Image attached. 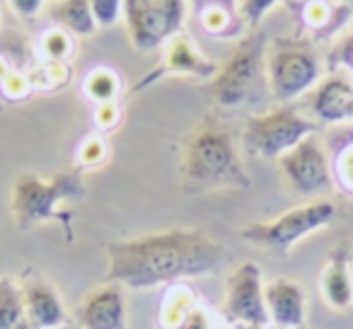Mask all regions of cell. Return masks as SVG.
Returning a JSON list of instances; mask_svg holds the SVG:
<instances>
[{
    "instance_id": "cell-1",
    "label": "cell",
    "mask_w": 353,
    "mask_h": 329,
    "mask_svg": "<svg viewBox=\"0 0 353 329\" xmlns=\"http://www.w3.org/2000/svg\"><path fill=\"white\" fill-rule=\"evenodd\" d=\"M228 261L230 250L203 228H167L109 242L104 281L148 290L216 274Z\"/></svg>"
},
{
    "instance_id": "cell-2",
    "label": "cell",
    "mask_w": 353,
    "mask_h": 329,
    "mask_svg": "<svg viewBox=\"0 0 353 329\" xmlns=\"http://www.w3.org/2000/svg\"><path fill=\"white\" fill-rule=\"evenodd\" d=\"M179 175L184 189L192 194L250 187V175L242 165L235 136L228 123L213 114L203 117L184 141Z\"/></svg>"
},
{
    "instance_id": "cell-3",
    "label": "cell",
    "mask_w": 353,
    "mask_h": 329,
    "mask_svg": "<svg viewBox=\"0 0 353 329\" xmlns=\"http://www.w3.org/2000/svg\"><path fill=\"white\" fill-rule=\"evenodd\" d=\"M83 197L85 182L80 170H63L51 177L25 172L12 182L10 211L20 230H30L44 223H61L65 228V235L70 237L73 213L65 208V203L80 201Z\"/></svg>"
},
{
    "instance_id": "cell-4",
    "label": "cell",
    "mask_w": 353,
    "mask_h": 329,
    "mask_svg": "<svg viewBox=\"0 0 353 329\" xmlns=\"http://www.w3.org/2000/svg\"><path fill=\"white\" fill-rule=\"evenodd\" d=\"M266 46L269 41L264 32H252L237 41L228 61L218 68L216 78L206 83L203 94L223 109H240L259 102L269 90Z\"/></svg>"
},
{
    "instance_id": "cell-5",
    "label": "cell",
    "mask_w": 353,
    "mask_h": 329,
    "mask_svg": "<svg viewBox=\"0 0 353 329\" xmlns=\"http://www.w3.org/2000/svg\"><path fill=\"white\" fill-rule=\"evenodd\" d=\"M266 78L276 102L290 104L317 88L322 63L312 41L303 37H279L266 46Z\"/></svg>"
},
{
    "instance_id": "cell-6",
    "label": "cell",
    "mask_w": 353,
    "mask_h": 329,
    "mask_svg": "<svg viewBox=\"0 0 353 329\" xmlns=\"http://www.w3.org/2000/svg\"><path fill=\"white\" fill-rule=\"evenodd\" d=\"M317 121L307 119L293 104H279L259 114H250L242 128V146L261 160H279L307 136H314Z\"/></svg>"
},
{
    "instance_id": "cell-7",
    "label": "cell",
    "mask_w": 353,
    "mask_h": 329,
    "mask_svg": "<svg viewBox=\"0 0 353 329\" xmlns=\"http://www.w3.org/2000/svg\"><path fill=\"white\" fill-rule=\"evenodd\" d=\"M336 216V206L327 199H314L303 206H295L290 211L281 213L271 221L250 223L242 228L240 235L247 242L261 247V250L276 252V255H288L300 240H305L312 232L327 228Z\"/></svg>"
},
{
    "instance_id": "cell-8",
    "label": "cell",
    "mask_w": 353,
    "mask_h": 329,
    "mask_svg": "<svg viewBox=\"0 0 353 329\" xmlns=\"http://www.w3.org/2000/svg\"><path fill=\"white\" fill-rule=\"evenodd\" d=\"M123 20L133 49L150 54L184 32L187 0H123Z\"/></svg>"
},
{
    "instance_id": "cell-9",
    "label": "cell",
    "mask_w": 353,
    "mask_h": 329,
    "mask_svg": "<svg viewBox=\"0 0 353 329\" xmlns=\"http://www.w3.org/2000/svg\"><path fill=\"white\" fill-rule=\"evenodd\" d=\"M276 165H279L290 192L300 194V197H319V194L332 192V160L317 136H307L305 141H300L285 155H281Z\"/></svg>"
},
{
    "instance_id": "cell-10",
    "label": "cell",
    "mask_w": 353,
    "mask_h": 329,
    "mask_svg": "<svg viewBox=\"0 0 353 329\" xmlns=\"http://www.w3.org/2000/svg\"><path fill=\"white\" fill-rule=\"evenodd\" d=\"M264 279L254 261H242L230 271L225 281V298L221 312L230 324H261L269 327V310H266Z\"/></svg>"
},
{
    "instance_id": "cell-11",
    "label": "cell",
    "mask_w": 353,
    "mask_h": 329,
    "mask_svg": "<svg viewBox=\"0 0 353 329\" xmlns=\"http://www.w3.org/2000/svg\"><path fill=\"white\" fill-rule=\"evenodd\" d=\"M73 319L80 329H128L123 286L104 281L90 288L75 308Z\"/></svg>"
},
{
    "instance_id": "cell-12",
    "label": "cell",
    "mask_w": 353,
    "mask_h": 329,
    "mask_svg": "<svg viewBox=\"0 0 353 329\" xmlns=\"http://www.w3.org/2000/svg\"><path fill=\"white\" fill-rule=\"evenodd\" d=\"M221 66L213 63L211 59L199 51V46L194 44L192 37L176 34L174 39H170L165 46H162V61L157 66V70H152L150 75L138 83L136 90H143L148 88L150 83H157L160 78L165 75H187V78H196V80H213L218 73Z\"/></svg>"
},
{
    "instance_id": "cell-13",
    "label": "cell",
    "mask_w": 353,
    "mask_h": 329,
    "mask_svg": "<svg viewBox=\"0 0 353 329\" xmlns=\"http://www.w3.org/2000/svg\"><path fill=\"white\" fill-rule=\"evenodd\" d=\"M20 290L25 300L27 317L34 329H59L68 322V308L59 288L39 271H27L20 276Z\"/></svg>"
},
{
    "instance_id": "cell-14",
    "label": "cell",
    "mask_w": 353,
    "mask_h": 329,
    "mask_svg": "<svg viewBox=\"0 0 353 329\" xmlns=\"http://www.w3.org/2000/svg\"><path fill=\"white\" fill-rule=\"evenodd\" d=\"M310 112L319 123H346L353 119V83L348 75L332 73L319 80L310 97Z\"/></svg>"
},
{
    "instance_id": "cell-15",
    "label": "cell",
    "mask_w": 353,
    "mask_h": 329,
    "mask_svg": "<svg viewBox=\"0 0 353 329\" xmlns=\"http://www.w3.org/2000/svg\"><path fill=\"white\" fill-rule=\"evenodd\" d=\"M266 295V310H269V319L279 329H300L305 324V310H307V300H305V290L298 281L285 279H271L264 286Z\"/></svg>"
},
{
    "instance_id": "cell-16",
    "label": "cell",
    "mask_w": 353,
    "mask_h": 329,
    "mask_svg": "<svg viewBox=\"0 0 353 329\" xmlns=\"http://www.w3.org/2000/svg\"><path fill=\"white\" fill-rule=\"evenodd\" d=\"M322 295L334 310H348L353 305V274L346 245L336 247L329 255L322 271Z\"/></svg>"
},
{
    "instance_id": "cell-17",
    "label": "cell",
    "mask_w": 353,
    "mask_h": 329,
    "mask_svg": "<svg viewBox=\"0 0 353 329\" xmlns=\"http://www.w3.org/2000/svg\"><path fill=\"white\" fill-rule=\"evenodd\" d=\"M192 3L199 25L213 39H230L245 27L240 6L235 0H192Z\"/></svg>"
},
{
    "instance_id": "cell-18",
    "label": "cell",
    "mask_w": 353,
    "mask_h": 329,
    "mask_svg": "<svg viewBox=\"0 0 353 329\" xmlns=\"http://www.w3.org/2000/svg\"><path fill=\"white\" fill-rule=\"evenodd\" d=\"M351 8L329 3V0H307L303 8V22L314 32L317 37H332L339 32L351 17Z\"/></svg>"
},
{
    "instance_id": "cell-19",
    "label": "cell",
    "mask_w": 353,
    "mask_h": 329,
    "mask_svg": "<svg viewBox=\"0 0 353 329\" xmlns=\"http://www.w3.org/2000/svg\"><path fill=\"white\" fill-rule=\"evenodd\" d=\"M51 17L61 30L70 32L75 39L78 37H92L97 32V22H94L90 0H59L51 10Z\"/></svg>"
},
{
    "instance_id": "cell-20",
    "label": "cell",
    "mask_w": 353,
    "mask_h": 329,
    "mask_svg": "<svg viewBox=\"0 0 353 329\" xmlns=\"http://www.w3.org/2000/svg\"><path fill=\"white\" fill-rule=\"evenodd\" d=\"M0 329H34L27 317L20 283L10 276H0Z\"/></svg>"
},
{
    "instance_id": "cell-21",
    "label": "cell",
    "mask_w": 353,
    "mask_h": 329,
    "mask_svg": "<svg viewBox=\"0 0 353 329\" xmlns=\"http://www.w3.org/2000/svg\"><path fill=\"white\" fill-rule=\"evenodd\" d=\"M196 305H199L196 295H194V290L189 288V286H184V283L170 286L160 305V327L176 329Z\"/></svg>"
},
{
    "instance_id": "cell-22",
    "label": "cell",
    "mask_w": 353,
    "mask_h": 329,
    "mask_svg": "<svg viewBox=\"0 0 353 329\" xmlns=\"http://www.w3.org/2000/svg\"><path fill=\"white\" fill-rule=\"evenodd\" d=\"M83 92L94 107L97 104L117 102L119 92H121V78H119L117 70L107 68V66H99V68H92L85 75Z\"/></svg>"
},
{
    "instance_id": "cell-23",
    "label": "cell",
    "mask_w": 353,
    "mask_h": 329,
    "mask_svg": "<svg viewBox=\"0 0 353 329\" xmlns=\"http://www.w3.org/2000/svg\"><path fill=\"white\" fill-rule=\"evenodd\" d=\"M78 51V41L70 32L61 27H51L39 37V54L44 61H56V63H68L73 54Z\"/></svg>"
},
{
    "instance_id": "cell-24",
    "label": "cell",
    "mask_w": 353,
    "mask_h": 329,
    "mask_svg": "<svg viewBox=\"0 0 353 329\" xmlns=\"http://www.w3.org/2000/svg\"><path fill=\"white\" fill-rule=\"evenodd\" d=\"M30 78L34 90H63L70 83V66L68 63H56V61H44V63L34 66L30 70Z\"/></svg>"
},
{
    "instance_id": "cell-25",
    "label": "cell",
    "mask_w": 353,
    "mask_h": 329,
    "mask_svg": "<svg viewBox=\"0 0 353 329\" xmlns=\"http://www.w3.org/2000/svg\"><path fill=\"white\" fill-rule=\"evenodd\" d=\"M109 148L102 136H88L78 148V165L80 170H97L107 162Z\"/></svg>"
},
{
    "instance_id": "cell-26",
    "label": "cell",
    "mask_w": 353,
    "mask_h": 329,
    "mask_svg": "<svg viewBox=\"0 0 353 329\" xmlns=\"http://www.w3.org/2000/svg\"><path fill=\"white\" fill-rule=\"evenodd\" d=\"M0 92L3 97L10 99V102H22L34 92V85H32L30 73H22V70H12L3 83H0Z\"/></svg>"
},
{
    "instance_id": "cell-27",
    "label": "cell",
    "mask_w": 353,
    "mask_h": 329,
    "mask_svg": "<svg viewBox=\"0 0 353 329\" xmlns=\"http://www.w3.org/2000/svg\"><path fill=\"white\" fill-rule=\"evenodd\" d=\"M334 182L341 184L343 192L353 194V143H348L332 162Z\"/></svg>"
},
{
    "instance_id": "cell-28",
    "label": "cell",
    "mask_w": 353,
    "mask_h": 329,
    "mask_svg": "<svg viewBox=\"0 0 353 329\" xmlns=\"http://www.w3.org/2000/svg\"><path fill=\"white\" fill-rule=\"evenodd\" d=\"M97 27H112L123 15V0H90Z\"/></svg>"
},
{
    "instance_id": "cell-29",
    "label": "cell",
    "mask_w": 353,
    "mask_h": 329,
    "mask_svg": "<svg viewBox=\"0 0 353 329\" xmlns=\"http://www.w3.org/2000/svg\"><path fill=\"white\" fill-rule=\"evenodd\" d=\"M281 0H242L240 3V15L245 20V25L259 27V22L279 6Z\"/></svg>"
},
{
    "instance_id": "cell-30",
    "label": "cell",
    "mask_w": 353,
    "mask_h": 329,
    "mask_svg": "<svg viewBox=\"0 0 353 329\" xmlns=\"http://www.w3.org/2000/svg\"><path fill=\"white\" fill-rule=\"evenodd\" d=\"M329 68L336 70V68H346L353 73V32L334 44V49L329 51Z\"/></svg>"
},
{
    "instance_id": "cell-31",
    "label": "cell",
    "mask_w": 353,
    "mask_h": 329,
    "mask_svg": "<svg viewBox=\"0 0 353 329\" xmlns=\"http://www.w3.org/2000/svg\"><path fill=\"white\" fill-rule=\"evenodd\" d=\"M121 121V109H119V102H107V104H97L94 107V126L99 131H112V128L119 126Z\"/></svg>"
},
{
    "instance_id": "cell-32",
    "label": "cell",
    "mask_w": 353,
    "mask_h": 329,
    "mask_svg": "<svg viewBox=\"0 0 353 329\" xmlns=\"http://www.w3.org/2000/svg\"><path fill=\"white\" fill-rule=\"evenodd\" d=\"M8 6L12 8V12H15L17 17L32 20V17H37L41 12L44 0H8Z\"/></svg>"
},
{
    "instance_id": "cell-33",
    "label": "cell",
    "mask_w": 353,
    "mask_h": 329,
    "mask_svg": "<svg viewBox=\"0 0 353 329\" xmlns=\"http://www.w3.org/2000/svg\"><path fill=\"white\" fill-rule=\"evenodd\" d=\"M12 70H15V68H12V66H10V63H8V61H6V59H3V56H0V83H3V80H6V78H8V75H10V73H12Z\"/></svg>"
},
{
    "instance_id": "cell-34",
    "label": "cell",
    "mask_w": 353,
    "mask_h": 329,
    "mask_svg": "<svg viewBox=\"0 0 353 329\" xmlns=\"http://www.w3.org/2000/svg\"><path fill=\"white\" fill-rule=\"evenodd\" d=\"M235 329H269V327H261V324H240Z\"/></svg>"
},
{
    "instance_id": "cell-35",
    "label": "cell",
    "mask_w": 353,
    "mask_h": 329,
    "mask_svg": "<svg viewBox=\"0 0 353 329\" xmlns=\"http://www.w3.org/2000/svg\"><path fill=\"white\" fill-rule=\"evenodd\" d=\"M334 3H339V6H346V8H351V10H353V0H334Z\"/></svg>"
},
{
    "instance_id": "cell-36",
    "label": "cell",
    "mask_w": 353,
    "mask_h": 329,
    "mask_svg": "<svg viewBox=\"0 0 353 329\" xmlns=\"http://www.w3.org/2000/svg\"><path fill=\"white\" fill-rule=\"evenodd\" d=\"M56 3H59V0H56Z\"/></svg>"
}]
</instances>
